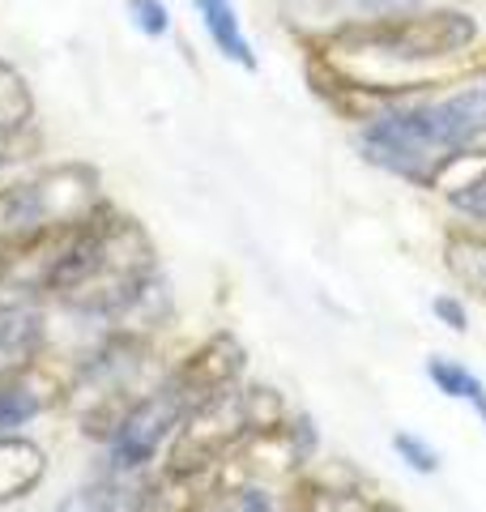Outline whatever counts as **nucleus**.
Here are the masks:
<instances>
[{"mask_svg": "<svg viewBox=\"0 0 486 512\" xmlns=\"http://www.w3.org/2000/svg\"><path fill=\"white\" fill-rule=\"evenodd\" d=\"M154 282V244L128 214H116L103 201L77 227L69 256L60 261L47 295L77 312L116 316Z\"/></svg>", "mask_w": 486, "mask_h": 512, "instance_id": "1", "label": "nucleus"}, {"mask_svg": "<svg viewBox=\"0 0 486 512\" xmlns=\"http://www.w3.org/2000/svg\"><path fill=\"white\" fill-rule=\"evenodd\" d=\"M103 205L99 175L90 167H52L0 192V244L56 227H77Z\"/></svg>", "mask_w": 486, "mask_h": 512, "instance_id": "2", "label": "nucleus"}, {"mask_svg": "<svg viewBox=\"0 0 486 512\" xmlns=\"http://www.w3.org/2000/svg\"><path fill=\"white\" fill-rule=\"evenodd\" d=\"M478 35L474 18H465L457 9H435V13H393V18H371V22H350L333 35V47L346 52H371L388 56L401 64L418 60H444L457 56Z\"/></svg>", "mask_w": 486, "mask_h": 512, "instance_id": "3", "label": "nucleus"}, {"mask_svg": "<svg viewBox=\"0 0 486 512\" xmlns=\"http://www.w3.org/2000/svg\"><path fill=\"white\" fill-rule=\"evenodd\" d=\"M248 436L243 423V402L239 389H222L214 397L197 402L184 423L175 427V444H171V466L180 470H218L226 457L235 453Z\"/></svg>", "mask_w": 486, "mask_h": 512, "instance_id": "4", "label": "nucleus"}, {"mask_svg": "<svg viewBox=\"0 0 486 512\" xmlns=\"http://www.w3.org/2000/svg\"><path fill=\"white\" fill-rule=\"evenodd\" d=\"M184 414H188V402L171 380L158 384L154 393H145L141 402L124 414L116 436H111V466L128 474V470H141L145 461H154L162 440L175 436V427L184 423Z\"/></svg>", "mask_w": 486, "mask_h": 512, "instance_id": "5", "label": "nucleus"}, {"mask_svg": "<svg viewBox=\"0 0 486 512\" xmlns=\"http://www.w3.org/2000/svg\"><path fill=\"white\" fill-rule=\"evenodd\" d=\"M239 372H243V346L231 338V333H214V338L201 342L180 367H175L171 384L180 389V397L192 410L197 402H205V397L235 389Z\"/></svg>", "mask_w": 486, "mask_h": 512, "instance_id": "6", "label": "nucleus"}, {"mask_svg": "<svg viewBox=\"0 0 486 512\" xmlns=\"http://www.w3.org/2000/svg\"><path fill=\"white\" fill-rule=\"evenodd\" d=\"M60 393H64L60 376L47 372L43 363L26 359L18 367H9V372L0 376V431H13V427L30 423L47 406H56Z\"/></svg>", "mask_w": 486, "mask_h": 512, "instance_id": "7", "label": "nucleus"}, {"mask_svg": "<svg viewBox=\"0 0 486 512\" xmlns=\"http://www.w3.org/2000/svg\"><path fill=\"white\" fill-rule=\"evenodd\" d=\"M222 478L218 470H180L167 466L158 478L137 487L133 512H205L209 500L218 495Z\"/></svg>", "mask_w": 486, "mask_h": 512, "instance_id": "8", "label": "nucleus"}, {"mask_svg": "<svg viewBox=\"0 0 486 512\" xmlns=\"http://www.w3.org/2000/svg\"><path fill=\"white\" fill-rule=\"evenodd\" d=\"M43 474H47L43 448L26 436L0 431V504L26 500V495L43 483Z\"/></svg>", "mask_w": 486, "mask_h": 512, "instance_id": "9", "label": "nucleus"}, {"mask_svg": "<svg viewBox=\"0 0 486 512\" xmlns=\"http://www.w3.org/2000/svg\"><path fill=\"white\" fill-rule=\"evenodd\" d=\"M192 5H197L201 22H205V30H209V39H214L218 52L226 60H235L239 69L256 73V52H252L248 35H243V26H239L235 0H192Z\"/></svg>", "mask_w": 486, "mask_h": 512, "instance_id": "10", "label": "nucleus"}, {"mask_svg": "<svg viewBox=\"0 0 486 512\" xmlns=\"http://www.w3.org/2000/svg\"><path fill=\"white\" fill-rule=\"evenodd\" d=\"M133 500H137V487L124 483L120 474H111L77 487L69 500H60L56 512H133Z\"/></svg>", "mask_w": 486, "mask_h": 512, "instance_id": "11", "label": "nucleus"}, {"mask_svg": "<svg viewBox=\"0 0 486 512\" xmlns=\"http://www.w3.org/2000/svg\"><path fill=\"white\" fill-rule=\"evenodd\" d=\"M295 512H371L359 491L333 483H303L295 495Z\"/></svg>", "mask_w": 486, "mask_h": 512, "instance_id": "12", "label": "nucleus"}, {"mask_svg": "<svg viewBox=\"0 0 486 512\" xmlns=\"http://www.w3.org/2000/svg\"><path fill=\"white\" fill-rule=\"evenodd\" d=\"M239 402H243V423H248V436L252 431H278L286 427V402L265 384H252V389H239Z\"/></svg>", "mask_w": 486, "mask_h": 512, "instance_id": "13", "label": "nucleus"}, {"mask_svg": "<svg viewBox=\"0 0 486 512\" xmlns=\"http://www.w3.org/2000/svg\"><path fill=\"white\" fill-rule=\"evenodd\" d=\"M30 120V94L22 86V77L0 64V141H5L13 128H22Z\"/></svg>", "mask_w": 486, "mask_h": 512, "instance_id": "14", "label": "nucleus"}, {"mask_svg": "<svg viewBox=\"0 0 486 512\" xmlns=\"http://www.w3.org/2000/svg\"><path fill=\"white\" fill-rule=\"evenodd\" d=\"M448 269L474 291L486 295V239H452L448 244Z\"/></svg>", "mask_w": 486, "mask_h": 512, "instance_id": "15", "label": "nucleus"}, {"mask_svg": "<svg viewBox=\"0 0 486 512\" xmlns=\"http://www.w3.org/2000/svg\"><path fill=\"white\" fill-rule=\"evenodd\" d=\"M124 13H128V22H133V30H141L145 39L171 35V9H167V0H124Z\"/></svg>", "mask_w": 486, "mask_h": 512, "instance_id": "16", "label": "nucleus"}, {"mask_svg": "<svg viewBox=\"0 0 486 512\" xmlns=\"http://www.w3.org/2000/svg\"><path fill=\"white\" fill-rule=\"evenodd\" d=\"M393 448L414 474H435L440 470V453H435L427 440H418L414 431H393Z\"/></svg>", "mask_w": 486, "mask_h": 512, "instance_id": "17", "label": "nucleus"}, {"mask_svg": "<svg viewBox=\"0 0 486 512\" xmlns=\"http://www.w3.org/2000/svg\"><path fill=\"white\" fill-rule=\"evenodd\" d=\"M448 201H452V210L465 214V218H474V222H486V167L482 175H474V180H465L448 192Z\"/></svg>", "mask_w": 486, "mask_h": 512, "instance_id": "18", "label": "nucleus"}, {"mask_svg": "<svg viewBox=\"0 0 486 512\" xmlns=\"http://www.w3.org/2000/svg\"><path fill=\"white\" fill-rule=\"evenodd\" d=\"M342 5H346L359 22H371V18H393V13H410V9L423 5V0H342Z\"/></svg>", "mask_w": 486, "mask_h": 512, "instance_id": "19", "label": "nucleus"}, {"mask_svg": "<svg viewBox=\"0 0 486 512\" xmlns=\"http://www.w3.org/2000/svg\"><path fill=\"white\" fill-rule=\"evenodd\" d=\"M431 312H435V320H444L452 333H465V329H469V312H465V303H461V299L435 295V299H431Z\"/></svg>", "mask_w": 486, "mask_h": 512, "instance_id": "20", "label": "nucleus"}, {"mask_svg": "<svg viewBox=\"0 0 486 512\" xmlns=\"http://www.w3.org/2000/svg\"><path fill=\"white\" fill-rule=\"evenodd\" d=\"M235 508L239 512H273V495L265 487H239L235 491Z\"/></svg>", "mask_w": 486, "mask_h": 512, "instance_id": "21", "label": "nucleus"}, {"mask_svg": "<svg viewBox=\"0 0 486 512\" xmlns=\"http://www.w3.org/2000/svg\"><path fill=\"white\" fill-rule=\"evenodd\" d=\"M461 402H469V406H474V410H478V419L486 423V384H482L474 372H469L465 389H461Z\"/></svg>", "mask_w": 486, "mask_h": 512, "instance_id": "22", "label": "nucleus"}, {"mask_svg": "<svg viewBox=\"0 0 486 512\" xmlns=\"http://www.w3.org/2000/svg\"><path fill=\"white\" fill-rule=\"evenodd\" d=\"M5 325H9V312H0V338H5Z\"/></svg>", "mask_w": 486, "mask_h": 512, "instance_id": "23", "label": "nucleus"}]
</instances>
